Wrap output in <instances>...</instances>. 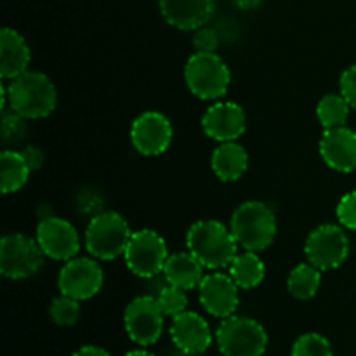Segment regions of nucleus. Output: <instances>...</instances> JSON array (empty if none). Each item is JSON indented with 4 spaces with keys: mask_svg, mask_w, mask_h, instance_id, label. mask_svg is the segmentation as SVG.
<instances>
[{
    "mask_svg": "<svg viewBox=\"0 0 356 356\" xmlns=\"http://www.w3.org/2000/svg\"><path fill=\"white\" fill-rule=\"evenodd\" d=\"M204 264L197 259L191 252H177L169 256L165 268H163V277L165 282L184 291H193L200 287L204 280Z\"/></svg>",
    "mask_w": 356,
    "mask_h": 356,
    "instance_id": "nucleus-20",
    "label": "nucleus"
},
{
    "mask_svg": "<svg viewBox=\"0 0 356 356\" xmlns=\"http://www.w3.org/2000/svg\"><path fill=\"white\" fill-rule=\"evenodd\" d=\"M212 170L221 181H238L249 167V155L236 141L221 143L212 153Z\"/></svg>",
    "mask_w": 356,
    "mask_h": 356,
    "instance_id": "nucleus-21",
    "label": "nucleus"
},
{
    "mask_svg": "<svg viewBox=\"0 0 356 356\" xmlns=\"http://www.w3.org/2000/svg\"><path fill=\"white\" fill-rule=\"evenodd\" d=\"M23 155L24 159H26V162L30 163L31 170L38 169V167L42 165V162H44V153H42V149L37 148V146H28L23 152Z\"/></svg>",
    "mask_w": 356,
    "mask_h": 356,
    "instance_id": "nucleus-33",
    "label": "nucleus"
},
{
    "mask_svg": "<svg viewBox=\"0 0 356 356\" xmlns=\"http://www.w3.org/2000/svg\"><path fill=\"white\" fill-rule=\"evenodd\" d=\"M184 79L191 94L204 101L225 96L232 82L228 66L216 52H195L184 66Z\"/></svg>",
    "mask_w": 356,
    "mask_h": 356,
    "instance_id": "nucleus-4",
    "label": "nucleus"
},
{
    "mask_svg": "<svg viewBox=\"0 0 356 356\" xmlns=\"http://www.w3.org/2000/svg\"><path fill=\"white\" fill-rule=\"evenodd\" d=\"M125 264L139 278L156 277L163 273L169 250L165 240L153 229H139L132 233L124 252Z\"/></svg>",
    "mask_w": 356,
    "mask_h": 356,
    "instance_id": "nucleus-8",
    "label": "nucleus"
},
{
    "mask_svg": "<svg viewBox=\"0 0 356 356\" xmlns=\"http://www.w3.org/2000/svg\"><path fill=\"white\" fill-rule=\"evenodd\" d=\"M156 301H159L160 309H162L165 316H172L174 318V316L186 312V306H188L186 291H184V289L176 287V285L167 284L165 287L159 292Z\"/></svg>",
    "mask_w": 356,
    "mask_h": 356,
    "instance_id": "nucleus-28",
    "label": "nucleus"
},
{
    "mask_svg": "<svg viewBox=\"0 0 356 356\" xmlns=\"http://www.w3.org/2000/svg\"><path fill=\"white\" fill-rule=\"evenodd\" d=\"M169 332L176 350L190 356L204 355L211 348L212 339H216L207 320L195 312H184L174 316Z\"/></svg>",
    "mask_w": 356,
    "mask_h": 356,
    "instance_id": "nucleus-15",
    "label": "nucleus"
},
{
    "mask_svg": "<svg viewBox=\"0 0 356 356\" xmlns=\"http://www.w3.org/2000/svg\"><path fill=\"white\" fill-rule=\"evenodd\" d=\"M132 232L118 212L108 211L94 216L86 229V249L101 261H113L124 256Z\"/></svg>",
    "mask_w": 356,
    "mask_h": 356,
    "instance_id": "nucleus-6",
    "label": "nucleus"
},
{
    "mask_svg": "<svg viewBox=\"0 0 356 356\" xmlns=\"http://www.w3.org/2000/svg\"><path fill=\"white\" fill-rule=\"evenodd\" d=\"M322 285V271L312 263L298 264L287 278L289 294L299 301L313 299Z\"/></svg>",
    "mask_w": 356,
    "mask_h": 356,
    "instance_id": "nucleus-24",
    "label": "nucleus"
},
{
    "mask_svg": "<svg viewBox=\"0 0 356 356\" xmlns=\"http://www.w3.org/2000/svg\"><path fill=\"white\" fill-rule=\"evenodd\" d=\"M163 312L155 296H139L132 299L124 313L125 332L132 343L148 348L159 343L163 332Z\"/></svg>",
    "mask_w": 356,
    "mask_h": 356,
    "instance_id": "nucleus-9",
    "label": "nucleus"
},
{
    "mask_svg": "<svg viewBox=\"0 0 356 356\" xmlns=\"http://www.w3.org/2000/svg\"><path fill=\"white\" fill-rule=\"evenodd\" d=\"M320 155L337 172L356 170V132L346 125L327 129L320 139Z\"/></svg>",
    "mask_w": 356,
    "mask_h": 356,
    "instance_id": "nucleus-17",
    "label": "nucleus"
},
{
    "mask_svg": "<svg viewBox=\"0 0 356 356\" xmlns=\"http://www.w3.org/2000/svg\"><path fill=\"white\" fill-rule=\"evenodd\" d=\"M159 3L167 23L184 31L205 26L216 9V0H159Z\"/></svg>",
    "mask_w": 356,
    "mask_h": 356,
    "instance_id": "nucleus-18",
    "label": "nucleus"
},
{
    "mask_svg": "<svg viewBox=\"0 0 356 356\" xmlns=\"http://www.w3.org/2000/svg\"><path fill=\"white\" fill-rule=\"evenodd\" d=\"M188 252L193 254L209 270L229 268L236 257V243L232 229L216 219H205L191 225L186 233Z\"/></svg>",
    "mask_w": 356,
    "mask_h": 356,
    "instance_id": "nucleus-2",
    "label": "nucleus"
},
{
    "mask_svg": "<svg viewBox=\"0 0 356 356\" xmlns=\"http://www.w3.org/2000/svg\"><path fill=\"white\" fill-rule=\"evenodd\" d=\"M23 117H19L17 113H14L10 110V113H7L3 110V118H2V131H3V138H9V136H17V132L23 129Z\"/></svg>",
    "mask_w": 356,
    "mask_h": 356,
    "instance_id": "nucleus-32",
    "label": "nucleus"
},
{
    "mask_svg": "<svg viewBox=\"0 0 356 356\" xmlns=\"http://www.w3.org/2000/svg\"><path fill=\"white\" fill-rule=\"evenodd\" d=\"M37 242L47 257L70 261L79 254L80 236L70 221L56 216L42 218L37 226Z\"/></svg>",
    "mask_w": 356,
    "mask_h": 356,
    "instance_id": "nucleus-12",
    "label": "nucleus"
},
{
    "mask_svg": "<svg viewBox=\"0 0 356 356\" xmlns=\"http://www.w3.org/2000/svg\"><path fill=\"white\" fill-rule=\"evenodd\" d=\"M350 108L343 94H327L316 104V117L325 131L343 127L350 117Z\"/></svg>",
    "mask_w": 356,
    "mask_h": 356,
    "instance_id": "nucleus-25",
    "label": "nucleus"
},
{
    "mask_svg": "<svg viewBox=\"0 0 356 356\" xmlns=\"http://www.w3.org/2000/svg\"><path fill=\"white\" fill-rule=\"evenodd\" d=\"M336 214L344 228L356 232V190L341 198V202L337 204Z\"/></svg>",
    "mask_w": 356,
    "mask_h": 356,
    "instance_id": "nucleus-29",
    "label": "nucleus"
},
{
    "mask_svg": "<svg viewBox=\"0 0 356 356\" xmlns=\"http://www.w3.org/2000/svg\"><path fill=\"white\" fill-rule=\"evenodd\" d=\"M31 52L23 35L13 28H2L0 31V75L6 80L28 72Z\"/></svg>",
    "mask_w": 356,
    "mask_h": 356,
    "instance_id": "nucleus-19",
    "label": "nucleus"
},
{
    "mask_svg": "<svg viewBox=\"0 0 356 356\" xmlns=\"http://www.w3.org/2000/svg\"><path fill=\"white\" fill-rule=\"evenodd\" d=\"M125 356H155V355L149 353V351H146V350H132V351H129Z\"/></svg>",
    "mask_w": 356,
    "mask_h": 356,
    "instance_id": "nucleus-36",
    "label": "nucleus"
},
{
    "mask_svg": "<svg viewBox=\"0 0 356 356\" xmlns=\"http://www.w3.org/2000/svg\"><path fill=\"white\" fill-rule=\"evenodd\" d=\"M229 229L242 249L261 252L275 242L278 226L270 205L259 200H249L233 212Z\"/></svg>",
    "mask_w": 356,
    "mask_h": 356,
    "instance_id": "nucleus-3",
    "label": "nucleus"
},
{
    "mask_svg": "<svg viewBox=\"0 0 356 356\" xmlns=\"http://www.w3.org/2000/svg\"><path fill=\"white\" fill-rule=\"evenodd\" d=\"M31 167L23 153L6 149L0 156V188L3 195L16 193L30 179Z\"/></svg>",
    "mask_w": 356,
    "mask_h": 356,
    "instance_id": "nucleus-22",
    "label": "nucleus"
},
{
    "mask_svg": "<svg viewBox=\"0 0 356 356\" xmlns=\"http://www.w3.org/2000/svg\"><path fill=\"white\" fill-rule=\"evenodd\" d=\"M245 111L240 104L221 101L209 108L202 117L205 136L219 143L236 141L245 132Z\"/></svg>",
    "mask_w": 356,
    "mask_h": 356,
    "instance_id": "nucleus-16",
    "label": "nucleus"
},
{
    "mask_svg": "<svg viewBox=\"0 0 356 356\" xmlns=\"http://www.w3.org/2000/svg\"><path fill=\"white\" fill-rule=\"evenodd\" d=\"M339 87L344 99L350 103L351 108H355L356 110V65L350 66L348 70H344V73L341 75V80H339Z\"/></svg>",
    "mask_w": 356,
    "mask_h": 356,
    "instance_id": "nucleus-31",
    "label": "nucleus"
},
{
    "mask_svg": "<svg viewBox=\"0 0 356 356\" xmlns=\"http://www.w3.org/2000/svg\"><path fill=\"white\" fill-rule=\"evenodd\" d=\"M238 289L240 287L229 275L214 271V273L204 277L200 287H198V298L209 315L225 320L235 315L236 308H238Z\"/></svg>",
    "mask_w": 356,
    "mask_h": 356,
    "instance_id": "nucleus-14",
    "label": "nucleus"
},
{
    "mask_svg": "<svg viewBox=\"0 0 356 356\" xmlns=\"http://www.w3.org/2000/svg\"><path fill=\"white\" fill-rule=\"evenodd\" d=\"M292 356H334V351L327 337L322 334L308 332L296 339Z\"/></svg>",
    "mask_w": 356,
    "mask_h": 356,
    "instance_id": "nucleus-27",
    "label": "nucleus"
},
{
    "mask_svg": "<svg viewBox=\"0 0 356 356\" xmlns=\"http://www.w3.org/2000/svg\"><path fill=\"white\" fill-rule=\"evenodd\" d=\"M104 275L97 261L90 257H73L66 261L58 277L59 292L76 301H89L101 291Z\"/></svg>",
    "mask_w": 356,
    "mask_h": 356,
    "instance_id": "nucleus-11",
    "label": "nucleus"
},
{
    "mask_svg": "<svg viewBox=\"0 0 356 356\" xmlns=\"http://www.w3.org/2000/svg\"><path fill=\"white\" fill-rule=\"evenodd\" d=\"M72 356H111L106 350L99 346H92V344H87V346H82L80 350H76Z\"/></svg>",
    "mask_w": 356,
    "mask_h": 356,
    "instance_id": "nucleus-34",
    "label": "nucleus"
},
{
    "mask_svg": "<svg viewBox=\"0 0 356 356\" xmlns=\"http://www.w3.org/2000/svg\"><path fill=\"white\" fill-rule=\"evenodd\" d=\"M233 2H235L236 7H240V9L252 10L256 9V7H259L263 0H233Z\"/></svg>",
    "mask_w": 356,
    "mask_h": 356,
    "instance_id": "nucleus-35",
    "label": "nucleus"
},
{
    "mask_svg": "<svg viewBox=\"0 0 356 356\" xmlns=\"http://www.w3.org/2000/svg\"><path fill=\"white\" fill-rule=\"evenodd\" d=\"M49 316L59 327H72L80 318V301L61 294L51 302Z\"/></svg>",
    "mask_w": 356,
    "mask_h": 356,
    "instance_id": "nucleus-26",
    "label": "nucleus"
},
{
    "mask_svg": "<svg viewBox=\"0 0 356 356\" xmlns=\"http://www.w3.org/2000/svg\"><path fill=\"white\" fill-rule=\"evenodd\" d=\"M10 110L26 120L49 117L58 106V90L52 80L40 72H24L7 87Z\"/></svg>",
    "mask_w": 356,
    "mask_h": 356,
    "instance_id": "nucleus-1",
    "label": "nucleus"
},
{
    "mask_svg": "<svg viewBox=\"0 0 356 356\" xmlns=\"http://www.w3.org/2000/svg\"><path fill=\"white\" fill-rule=\"evenodd\" d=\"M172 125L165 115L159 111H145L131 127V141L134 148L145 156L162 155L172 143Z\"/></svg>",
    "mask_w": 356,
    "mask_h": 356,
    "instance_id": "nucleus-13",
    "label": "nucleus"
},
{
    "mask_svg": "<svg viewBox=\"0 0 356 356\" xmlns=\"http://www.w3.org/2000/svg\"><path fill=\"white\" fill-rule=\"evenodd\" d=\"M216 343L222 356H263L268 332L257 320L232 315L216 330Z\"/></svg>",
    "mask_w": 356,
    "mask_h": 356,
    "instance_id": "nucleus-5",
    "label": "nucleus"
},
{
    "mask_svg": "<svg viewBox=\"0 0 356 356\" xmlns=\"http://www.w3.org/2000/svg\"><path fill=\"white\" fill-rule=\"evenodd\" d=\"M266 275V266L256 252L245 250L243 254H236L233 263L229 264V277L235 280L243 291H250L261 285Z\"/></svg>",
    "mask_w": 356,
    "mask_h": 356,
    "instance_id": "nucleus-23",
    "label": "nucleus"
},
{
    "mask_svg": "<svg viewBox=\"0 0 356 356\" xmlns=\"http://www.w3.org/2000/svg\"><path fill=\"white\" fill-rule=\"evenodd\" d=\"M305 254L320 271L336 270L350 256V238L339 226L322 225L309 233Z\"/></svg>",
    "mask_w": 356,
    "mask_h": 356,
    "instance_id": "nucleus-10",
    "label": "nucleus"
},
{
    "mask_svg": "<svg viewBox=\"0 0 356 356\" xmlns=\"http://www.w3.org/2000/svg\"><path fill=\"white\" fill-rule=\"evenodd\" d=\"M193 47L197 52H216L219 47V35L212 28H198L193 35Z\"/></svg>",
    "mask_w": 356,
    "mask_h": 356,
    "instance_id": "nucleus-30",
    "label": "nucleus"
},
{
    "mask_svg": "<svg viewBox=\"0 0 356 356\" xmlns=\"http://www.w3.org/2000/svg\"><path fill=\"white\" fill-rule=\"evenodd\" d=\"M44 250L37 238L10 233L0 240V273L10 280L30 278L44 266Z\"/></svg>",
    "mask_w": 356,
    "mask_h": 356,
    "instance_id": "nucleus-7",
    "label": "nucleus"
}]
</instances>
